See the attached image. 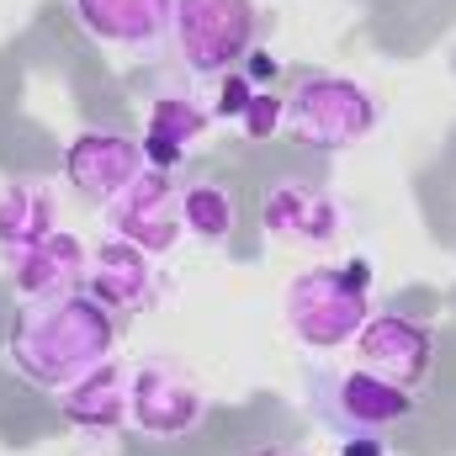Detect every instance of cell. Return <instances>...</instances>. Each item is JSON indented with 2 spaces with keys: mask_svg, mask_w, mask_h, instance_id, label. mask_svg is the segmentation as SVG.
<instances>
[{
  "mask_svg": "<svg viewBox=\"0 0 456 456\" xmlns=\"http://www.w3.org/2000/svg\"><path fill=\"white\" fill-rule=\"evenodd\" d=\"M208 419V393L202 382L170 361V355H143L127 366V430L143 441H186Z\"/></svg>",
  "mask_w": 456,
  "mask_h": 456,
  "instance_id": "8992f818",
  "label": "cell"
},
{
  "mask_svg": "<svg viewBox=\"0 0 456 456\" xmlns=\"http://www.w3.org/2000/svg\"><path fill=\"white\" fill-rule=\"evenodd\" d=\"M382 122V102L335 69H308L287 91V133L319 154H340Z\"/></svg>",
  "mask_w": 456,
  "mask_h": 456,
  "instance_id": "7a4b0ae2",
  "label": "cell"
},
{
  "mask_svg": "<svg viewBox=\"0 0 456 456\" xmlns=\"http://www.w3.org/2000/svg\"><path fill=\"white\" fill-rule=\"evenodd\" d=\"M112 345L117 314L86 287L16 303V314L5 319V366L43 393L75 387L86 371L112 361Z\"/></svg>",
  "mask_w": 456,
  "mask_h": 456,
  "instance_id": "6da1fadb",
  "label": "cell"
},
{
  "mask_svg": "<svg viewBox=\"0 0 456 456\" xmlns=\"http://www.w3.org/2000/svg\"><path fill=\"white\" fill-rule=\"evenodd\" d=\"M281 319L292 330V340L303 345L308 355H330L355 345L361 324L371 319V292L345 287V276L335 265H314L297 271L281 292Z\"/></svg>",
  "mask_w": 456,
  "mask_h": 456,
  "instance_id": "277c9868",
  "label": "cell"
},
{
  "mask_svg": "<svg viewBox=\"0 0 456 456\" xmlns=\"http://www.w3.org/2000/svg\"><path fill=\"white\" fill-rule=\"evenodd\" d=\"M340 456H387V436H345Z\"/></svg>",
  "mask_w": 456,
  "mask_h": 456,
  "instance_id": "44dd1931",
  "label": "cell"
},
{
  "mask_svg": "<svg viewBox=\"0 0 456 456\" xmlns=\"http://www.w3.org/2000/svg\"><path fill=\"white\" fill-rule=\"evenodd\" d=\"M308 393H314V409L319 419L335 430V436H387L398 430L409 414H414V393H403L398 382L366 371V366H314L308 361Z\"/></svg>",
  "mask_w": 456,
  "mask_h": 456,
  "instance_id": "5b68a950",
  "label": "cell"
},
{
  "mask_svg": "<svg viewBox=\"0 0 456 456\" xmlns=\"http://www.w3.org/2000/svg\"><path fill=\"white\" fill-rule=\"evenodd\" d=\"M53 228H59V202H53L48 181L21 175V181L0 186V255H5V265L16 255H27L32 244H43Z\"/></svg>",
  "mask_w": 456,
  "mask_h": 456,
  "instance_id": "9a60e30c",
  "label": "cell"
},
{
  "mask_svg": "<svg viewBox=\"0 0 456 456\" xmlns=\"http://www.w3.org/2000/svg\"><path fill=\"white\" fill-rule=\"evenodd\" d=\"M239 127H244V138H255V143H265L276 127H287V96H271V91H255L249 96V107L239 117Z\"/></svg>",
  "mask_w": 456,
  "mask_h": 456,
  "instance_id": "ac0fdd59",
  "label": "cell"
},
{
  "mask_svg": "<svg viewBox=\"0 0 456 456\" xmlns=\"http://www.w3.org/2000/svg\"><path fill=\"white\" fill-rule=\"evenodd\" d=\"M260 37L255 0H175L170 11V53L191 80H224L244 64Z\"/></svg>",
  "mask_w": 456,
  "mask_h": 456,
  "instance_id": "3957f363",
  "label": "cell"
},
{
  "mask_svg": "<svg viewBox=\"0 0 456 456\" xmlns=\"http://www.w3.org/2000/svg\"><path fill=\"white\" fill-rule=\"evenodd\" d=\"M59 409L75 430H91V436H107L127 425V366L102 361L96 371H86L75 387L59 393Z\"/></svg>",
  "mask_w": 456,
  "mask_h": 456,
  "instance_id": "2e32d148",
  "label": "cell"
},
{
  "mask_svg": "<svg viewBox=\"0 0 456 456\" xmlns=\"http://www.w3.org/2000/svg\"><path fill=\"white\" fill-rule=\"evenodd\" d=\"M208 122H213V112H208L191 91H159V96L149 102L143 138H138V143H143V165L175 175V170L186 165V154L202 143Z\"/></svg>",
  "mask_w": 456,
  "mask_h": 456,
  "instance_id": "4fadbf2b",
  "label": "cell"
},
{
  "mask_svg": "<svg viewBox=\"0 0 456 456\" xmlns=\"http://www.w3.org/2000/svg\"><path fill=\"white\" fill-rule=\"evenodd\" d=\"M107 213V233L143 249V255H170L181 239H186V224H181V186L175 175L165 170H143L117 202L102 208Z\"/></svg>",
  "mask_w": 456,
  "mask_h": 456,
  "instance_id": "52a82bcc",
  "label": "cell"
},
{
  "mask_svg": "<svg viewBox=\"0 0 456 456\" xmlns=\"http://www.w3.org/2000/svg\"><path fill=\"white\" fill-rule=\"evenodd\" d=\"M86 265H91V249L80 244V233L53 228L43 244H32L27 255L11 260V292H16V303H32V297L86 287Z\"/></svg>",
  "mask_w": 456,
  "mask_h": 456,
  "instance_id": "5bb4252c",
  "label": "cell"
},
{
  "mask_svg": "<svg viewBox=\"0 0 456 456\" xmlns=\"http://www.w3.org/2000/svg\"><path fill=\"white\" fill-rule=\"evenodd\" d=\"M181 224L191 239L202 244H224L239 213H233V197H228L218 181H197V186H181Z\"/></svg>",
  "mask_w": 456,
  "mask_h": 456,
  "instance_id": "e0dca14e",
  "label": "cell"
},
{
  "mask_svg": "<svg viewBox=\"0 0 456 456\" xmlns=\"http://www.w3.org/2000/svg\"><path fill=\"white\" fill-rule=\"evenodd\" d=\"M86 292L102 297L117 319L127 314H143L154 297H159V271H154V255L122 244V239H102L91 249V265H86Z\"/></svg>",
  "mask_w": 456,
  "mask_h": 456,
  "instance_id": "8fae6325",
  "label": "cell"
},
{
  "mask_svg": "<svg viewBox=\"0 0 456 456\" xmlns=\"http://www.w3.org/2000/svg\"><path fill=\"white\" fill-rule=\"evenodd\" d=\"M244 59H249V64H239V75H244V80H249L255 91H260L265 80H276V75H281V64H276V59H271V53H265L260 43H255V48H249Z\"/></svg>",
  "mask_w": 456,
  "mask_h": 456,
  "instance_id": "ffe728a7",
  "label": "cell"
},
{
  "mask_svg": "<svg viewBox=\"0 0 456 456\" xmlns=\"http://www.w3.org/2000/svg\"><path fill=\"white\" fill-rule=\"evenodd\" d=\"M260 224L287 244H335L340 239V202L314 181H276L260 197Z\"/></svg>",
  "mask_w": 456,
  "mask_h": 456,
  "instance_id": "30bf717a",
  "label": "cell"
},
{
  "mask_svg": "<svg viewBox=\"0 0 456 456\" xmlns=\"http://www.w3.org/2000/svg\"><path fill=\"white\" fill-rule=\"evenodd\" d=\"M355 366L398 382L403 393H419L436 371V330L409 314H371L355 335Z\"/></svg>",
  "mask_w": 456,
  "mask_h": 456,
  "instance_id": "9c48e42d",
  "label": "cell"
},
{
  "mask_svg": "<svg viewBox=\"0 0 456 456\" xmlns=\"http://www.w3.org/2000/svg\"><path fill=\"white\" fill-rule=\"evenodd\" d=\"M170 11L175 0H75L80 27L117 53H149L170 43Z\"/></svg>",
  "mask_w": 456,
  "mask_h": 456,
  "instance_id": "7c38bea8",
  "label": "cell"
},
{
  "mask_svg": "<svg viewBox=\"0 0 456 456\" xmlns=\"http://www.w3.org/2000/svg\"><path fill=\"white\" fill-rule=\"evenodd\" d=\"M143 143L127 127H86L69 149H64V181L91 202L107 208L117 202L138 175H143Z\"/></svg>",
  "mask_w": 456,
  "mask_h": 456,
  "instance_id": "ba28073f",
  "label": "cell"
},
{
  "mask_svg": "<svg viewBox=\"0 0 456 456\" xmlns=\"http://www.w3.org/2000/svg\"><path fill=\"white\" fill-rule=\"evenodd\" d=\"M255 456H308V452H297V446H260Z\"/></svg>",
  "mask_w": 456,
  "mask_h": 456,
  "instance_id": "7402d4cb",
  "label": "cell"
},
{
  "mask_svg": "<svg viewBox=\"0 0 456 456\" xmlns=\"http://www.w3.org/2000/svg\"><path fill=\"white\" fill-rule=\"evenodd\" d=\"M249 96H255V86H249L239 69H228L224 80H218V107H213V112L228 117V122H239V117H244V107H249Z\"/></svg>",
  "mask_w": 456,
  "mask_h": 456,
  "instance_id": "d6986e66",
  "label": "cell"
}]
</instances>
